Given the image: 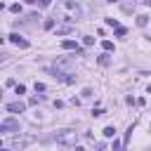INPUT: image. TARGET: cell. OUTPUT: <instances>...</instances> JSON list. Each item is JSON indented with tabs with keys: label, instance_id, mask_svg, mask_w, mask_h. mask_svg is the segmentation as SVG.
Instances as JSON below:
<instances>
[{
	"label": "cell",
	"instance_id": "cell-24",
	"mask_svg": "<svg viewBox=\"0 0 151 151\" xmlns=\"http://www.w3.org/2000/svg\"><path fill=\"white\" fill-rule=\"evenodd\" d=\"M2 42H5V38H0V45H2Z\"/></svg>",
	"mask_w": 151,
	"mask_h": 151
},
{
	"label": "cell",
	"instance_id": "cell-10",
	"mask_svg": "<svg viewBox=\"0 0 151 151\" xmlns=\"http://www.w3.org/2000/svg\"><path fill=\"white\" fill-rule=\"evenodd\" d=\"M125 35H127V28L125 26H118L116 28V38H125Z\"/></svg>",
	"mask_w": 151,
	"mask_h": 151
},
{
	"label": "cell",
	"instance_id": "cell-19",
	"mask_svg": "<svg viewBox=\"0 0 151 151\" xmlns=\"http://www.w3.org/2000/svg\"><path fill=\"white\" fill-rule=\"evenodd\" d=\"M50 2H52V0H40V5H42V7H47Z\"/></svg>",
	"mask_w": 151,
	"mask_h": 151
},
{
	"label": "cell",
	"instance_id": "cell-6",
	"mask_svg": "<svg viewBox=\"0 0 151 151\" xmlns=\"http://www.w3.org/2000/svg\"><path fill=\"white\" fill-rule=\"evenodd\" d=\"M97 61H99L101 66H109V64H111V54H109V52H104V54H99V59H97Z\"/></svg>",
	"mask_w": 151,
	"mask_h": 151
},
{
	"label": "cell",
	"instance_id": "cell-22",
	"mask_svg": "<svg viewBox=\"0 0 151 151\" xmlns=\"http://www.w3.org/2000/svg\"><path fill=\"white\" fill-rule=\"evenodd\" d=\"M2 9H5V5H2V2H0V12H2Z\"/></svg>",
	"mask_w": 151,
	"mask_h": 151
},
{
	"label": "cell",
	"instance_id": "cell-7",
	"mask_svg": "<svg viewBox=\"0 0 151 151\" xmlns=\"http://www.w3.org/2000/svg\"><path fill=\"white\" fill-rule=\"evenodd\" d=\"M137 26H139V28L149 26V17H146V14H139V17H137Z\"/></svg>",
	"mask_w": 151,
	"mask_h": 151
},
{
	"label": "cell",
	"instance_id": "cell-21",
	"mask_svg": "<svg viewBox=\"0 0 151 151\" xmlns=\"http://www.w3.org/2000/svg\"><path fill=\"white\" fill-rule=\"evenodd\" d=\"M142 2H144V5H149V7H151V0H142Z\"/></svg>",
	"mask_w": 151,
	"mask_h": 151
},
{
	"label": "cell",
	"instance_id": "cell-12",
	"mask_svg": "<svg viewBox=\"0 0 151 151\" xmlns=\"http://www.w3.org/2000/svg\"><path fill=\"white\" fill-rule=\"evenodd\" d=\"M101 47H104L106 52H111V50H113V42H111V40H101Z\"/></svg>",
	"mask_w": 151,
	"mask_h": 151
},
{
	"label": "cell",
	"instance_id": "cell-11",
	"mask_svg": "<svg viewBox=\"0 0 151 151\" xmlns=\"http://www.w3.org/2000/svg\"><path fill=\"white\" fill-rule=\"evenodd\" d=\"M42 26H45V31H52V28H54V19H45Z\"/></svg>",
	"mask_w": 151,
	"mask_h": 151
},
{
	"label": "cell",
	"instance_id": "cell-15",
	"mask_svg": "<svg viewBox=\"0 0 151 151\" xmlns=\"http://www.w3.org/2000/svg\"><path fill=\"white\" fill-rule=\"evenodd\" d=\"M106 24H109V26H113V28H118V21H116V19H111V17L106 19Z\"/></svg>",
	"mask_w": 151,
	"mask_h": 151
},
{
	"label": "cell",
	"instance_id": "cell-14",
	"mask_svg": "<svg viewBox=\"0 0 151 151\" xmlns=\"http://www.w3.org/2000/svg\"><path fill=\"white\" fill-rule=\"evenodd\" d=\"M14 92H17V94H24L26 87H24V85H14Z\"/></svg>",
	"mask_w": 151,
	"mask_h": 151
},
{
	"label": "cell",
	"instance_id": "cell-25",
	"mask_svg": "<svg viewBox=\"0 0 151 151\" xmlns=\"http://www.w3.org/2000/svg\"><path fill=\"white\" fill-rule=\"evenodd\" d=\"M0 99H2V90H0Z\"/></svg>",
	"mask_w": 151,
	"mask_h": 151
},
{
	"label": "cell",
	"instance_id": "cell-23",
	"mask_svg": "<svg viewBox=\"0 0 151 151\" xmlns=\"http://www.w3.org/2000/svg\"><path fill=\"white\" fill-rule=\"evenodd\" d=\"M106 2H118V0H106Z\"/></svg>",
	"mask_w": 151,
	"mask_h": 151
},
{
	"label": "cell",
	"instance_id": "cell-20",
	"mask_svg": "<svg viewBox=\"0 0 151 151\" xmlns=\"http://www.w3.org/2000/svg\"><path fill=\"white\" fill-rule=\"evenodd\" d=\"M26 2H28V5H38V0H26Z\"/></svg>",
	"mask_w": 151,
	"mask_h": 151
},
{
	"label": "cell",
	"instance_id": "cell-13",
	"mask_svg": "<svg viewBox=\"0 0 151 151\" xmlns=\"http://www.w3.org/2000/svg\"><path fill=\"white\" fill-rule=\"evenodd\" d=\"M92 42H94V38H90V35H85V38H83V45H85V47H90Z\"/></svg>",
	"mask_w": 151,
	"mask_h": 151
},
{
	"label": "cell",
	"instance_id": "cell-8",
	"mask_svg": "<svg viewBox=\"0 0 151 151\" xmlns=\"http://www.w3.org/2000/svg\"><path fill=\"white\" fill-rule=\"evenodd\" d=\"M71 28H73L71 24H66V26H59V28H57V35H66V33H71Z\"/></svg>",
	"mask_w": 151,
	"mask_h": 151
},
{
	"label": "cell",
	"instance_id": "cell-4",
	"mask_svg": "<svg viewBox=\"0 0 151 151\" xmlns=\"http://www.w3.org/2000/svg\"><path fill=\"white\" fill-rule=\"evenodd\" d=\"M61 47H64V50H73L76 54H83V47H78L76 40H68V38H66V40H61Z\"/></svg>",
	"mask_w": 151,
	"mask_h": 151
},
{
	"label": "cell",
	"instance_id": "cell-9",
	"mask_svg": "<svg viewBox=\"0 0 151 151\" xmlns=\"http://www.w3.org/2000/svg\"><path fill=\"white\" fill-rule=\"evenodd\" d=\"M104 137H116V127L113 125H106L104 127Z\"/></svg>",
	"mask_w": 151,
	"mask_h": 151
},
{
	"label": "cell",
	"instance_id": "cell-5",
	"mask_svg": "<svg viewBox=\"0 0 151 151\" xmlns=\"http://www.w3.org/2000/svg\"><path fill=\"white\" fill-rule=\"evenodd\" d=\"M7 111L9 113H24L26 111V104L24 101H12V104H7Z\"/></svg>",
	"mask_w": 151,
	"mask_h": 151
},
{
	"label": "cell",
	"instance_id": "cell-2",
	"mask_svg": "<svg viewBox=\"0 0 151 151\" xmlns=\"http://www.w3.org/2000/svg\"><path fill=\"white\" fill-rule=\"evenodd\" d=\"M5 132H19V120H17V118L2 120V123H0V134H5Z\"/></svg>",
	"mask_w": 151,
	"mask_h": 151
},
{
	"label": "cell",
	"instance_id": "cell-1",
	"mask_svg": "<svg viewBox=\"0 0 151 151\" xmlns=\"http://www.w3.org/2000/svg\"><path fill=\"white\" fill-rule=\"evenodd\" d=\"M78 142V132L76 130H59L57 132V144L61 146H76Z\"/></svg>",
	"mask_w": 151,
	"mask_h": 151
},
{
	"label": "cell",
	"instance_id": "cell-26",
	"mask_svg": "<svg viewBox=\"0 0 151 151\" xmlns=\"http://www.w3.org/2000/svg\"><path fill=\"white\" fill-rule=\"evenodd\" d=\"M149 130H151V127H149Z\"/></svg>",
	"mask_w": 151,
	"mask_h": 151
},
{
	"label": "cell",
	"instance_id": "cell-3",
	"mask_svg": "<svg viewBox=\"0 0 151 151\" xmlns=\"http://www.w3.org/2000/svg\"><path fill=\"white\" fill-rule=\"evenodd\" d=\"M7 38H9V42H12V45H17V47H21V50H26V47H28V40H26V38H21L19 33H12V35H7Z\"/></svg>",
	"mask_w": 151,
	"mask_h": 151
},
{
	"label": "cell",
	"instance_id": "cell-17",
	"mask_svg": "<svg viewBox=\"0 0 151 151\" xmlns=\"http://www.w3.org/2000/svg\"><path fill=\"white\" fill-rule=\"evenodd\" d=\"M9 9H12V12H14V14H19V12H21V5H12V7H9Z\"/></svg>",
	"mask_w": 151,
	"mask_h": 151
},
{
	"label": "cell",
	"instance_id": "cell-18",
	"mask_svg": "<svg viewBox=\"0 0 151 151\" xmlns=\"http://www.w3.org/2000/svg\"><path fill=\"white\" fill-rule=\"evenodd\" d=\"M35 92H45V85L42 83H35Z\"/></svg>",
	"mask_w": 151,
	"mask_h": 151
},
{
	"label": "cell",
	"instance_id": "cell-16",
	"mask_svg": "<svg viewBox=\"0 0 151 151\" xmlns=\"http://www.w3.org/2000/svg\"><path fill=\"white\" fill-rule=\"evenodd\" d=\"M38 101H42V97H40V94H38V97H31V99H28V104H38Z\"/></svg>",
	"mask_w": 151,
	"mask_h": 151
}]
</instances>
